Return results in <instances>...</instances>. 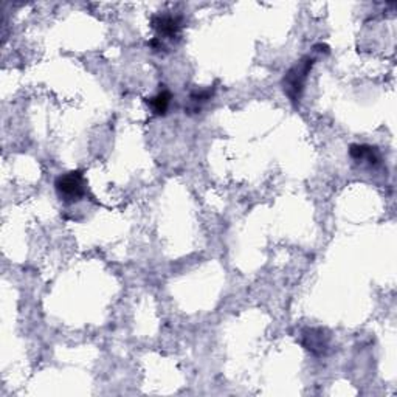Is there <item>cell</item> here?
<instances>
[{"label": "cell", "mask_w": 397, "mask_h": 397, "mask_svg": "<svg viewBox=\"0 0 397 397\" xmlns=\"http://www.w3.org/2000/svg\"><path fill=\"white\" fill-rule=\"evenodd\" d=\"M314 64H315V58L303 56L300 61L293 64L286 73H284L281 81L282 92L286 93V97L293 102V105H297V102L301 100V95L305 92L307 78L310 75V70H312Z\"/></svg>", "instance_id": "cell-1"}, {"label": "cell", "mask_w": 397, "mask_h": 397, "mask_svg": "<svg viewBox=\"0 0 397 397\" xmlns=\"http://www.w3.org/2000/svg\"><path fill=\"white\" fill-rule=\"evenodd\" d=\"M55 189L63 202L75 203L80 202L88 193V182H85L83 171H68L56 177Z\"/></svg>", "instance_id": "cell-2"}, {"label": "cell", "mask_w": 397, "mask_h": 397, "mask_svg": "<svg viewBox=\"0 0 397 397\" xmlns=\"http://www.w3.org/2000/svg\"><path fill=\"white\" fill-rule=\"evenodd\" d=\"M151 27L155 33H157V36L155 38H159L160 41L163 39L174 41L179 39L180 33H182L184 19L182 16H177V14L159 13L151 17Z\"/></svg>", "instance_id": "cell-3"}, {"label": "cell", "mask_w": 397, "mask_h": 397, "mask_svg": "<svg viewBox=\"0 0 397 397\" xmlns=\"http://www.w3.org/2000/svg\"><path fill=\"white\" fill-rule=\"evenodd\" d=\"M300 342L303 348L317 357L326 356L331 348V334L324 327H306L301 331Z\"/></svg>", "instance_id": "cell-4"}, {"label": "cell", "mask_w": 397, "mask_h": 397, "mask_svg": "<svg viewBox=\"0 0 397 397\" xmlns=\"http://www.w3.org/2000/svg\"><path fill=\"white\" fill-rule=\"evenodd\" d=\"M349 155L354 162L357 163L366 162L368 165L373 168L381 165L382 162L381 151H379L376 146H369V144H351Z\"/></svg>", "instance_id": "cell-5"}, {"label": "cell", "mask_w": 397, "mask_h": 397, "mask_svg": "<svg viewBox=\"0 0 397 397\" xmlns=\"http://www.w3.org/2000/svg\"><path fill=\"white\" fill-rule=\"evenodd\" d=\"M172 101V95L169 90H160L155 97L146 100V105H148L152 110L154 115L159 117H165L169 110Z\"/></svg>", "instance_id": "cell-6"}, {"label": "cell", "mask_w": 397, "mask_h": 397, "mask_svg": "<svg viewBox=\"0 0 397 397\" xmlns=\"http://www.w3.org/2000/svg\"><path fill=\"white\" fill-rule=\"evenodd\" d=\"M214 95V88H206V89H201V90H194L189 93V101H191V106L186 107L185 110H188V114H191V110L198 112L201 110V105L203 102L210 101Z\"/></svg>", "instance_id": "cell-7"}, {"label": "cell", "mask_w": 397, "mask_h": 397, "mask_svg": "<svg viewBox=\"0 0 397 397\" xmlns=\"http://www.w3.org/2000/svg\"><path fill=\"white\" fill-rule=\"evenodd\" d=\"M315 50L320 51V53H323V51H324V53H329V48H327L326 46H322V44L320 46H315Z\"/></svg>", "instance_id": "cell-8"}]
</instances>
